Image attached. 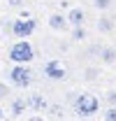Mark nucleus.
Returning <instances> with one entry per match:
<instances>
[{
	"mask_svg": "<svg viewBox=\"0 0 116 121\" xmlns=\"http://www.w3.org/2000/svg\"><path fill=\"white\" fill-rule=\"evenodd\" d=\"M84 77H86V79H95V77H98V70H95V68H88Z\"/></svg>",
	"mask_w": 116,
	"mask_h": 121,
	"instance_id": "17",
	"label": "nucleus"
},
{
	"mask_svg": "<svg viewBox=\"0 0 116 121\" xmlns=\"http://www.w3.org/2000/svg\"><path fill=\"white\" fill-rule=\"evenodd\" d=\"M26 105L33 109V112H46L49 109V100L44 98L42 93H30L26 98Z\"/></svg>",
	"mask_w": 116,
	"mask_h": 121,
	"instance_id": "7",
	"label": "nucleus"
},
{
	"mask_svg": "<svg viewBox=\"0 0 116 121\" xmlns=\"http://www.w3.org/2000/svg\"><path fill=\"white\" fill-rule=\"evenodd\" d=\"M5 119V109H2V105H0V121Z\"/></svg>",
	"mask_w": 116,
	"mask_h": 121,
	"instance_id": "20",
	"label": "nucleus"
},
{
	"mask_svg": "<svg viewBox=\"0 0 116 121\" xmlns=\"http://www.w3.org/2000/svg\"><path fill=\"white\" fill-rule=\"evenodd\" d=\"M65 16H67L70 28H74V26H84V23H86V12H84L81 7H72Z\"/></svg>",
	"mask_w": 116,
	"mask_h": 121,
	"instance_id": "8",
	"label": "nucleus"
},
{
	"mask_svg": "<svg viewBox=\"0 0 116 121\" xmlns=\"http://www.w3.org/2000/svg\"><path fill=\"white\" fill-rule=\"evenodd\" d=\"M7 93H9V91H7V86L0 82V100H2V98H7Z\"/></svg>",
	"mask_w": 116,
	"mask_h": 121,
	"instance_id": "18",
	"label": "nucleus"
},
{
	"mask_svg": "<svg viewBox=\"0 0 116 121\" xmlns=\"http://www.w3.org/2000/svg\"><path fill=\"white\" fill-rule=\"evenodd\" d=\"M104 103H107V105H114V107H116V89L104 91Z\"/></svg>",
	"mask_w": 116,
	"mask_h": 121,
	"instance_id": "15",
	"label": "nucleus"
},
{
	"mask_svg": "<svg viewBox=\"0 0 116 121\" xmlns=\"http://www.w3.org/2000/svg\"><path fill=\"white\" fill-rule=\"evenodd\" d=\"M112 5H114V0H93V7H95V9H100V12L112 9Z\"/></svg>",
	"mask_w": 116,
	"mask_h": 121,
	"instance_id": "13",
	"label": "nucleus"
},
{
	"mask_svg": "<svg viewBox=\"0 0 116 121\" xmlns=\"http://www.w3.org/2000/svg\"><path fill=\"white\" fill-rule=\"evenodd\" d=\"M35 30H37V19H33L30 14H21L12 19V35L19 40H28Z\"/></svg>",
	"mask_w": 116,
	"mask_h": 121,
	"instance_id": "4",
	"label": "nucleus"
},
{
	"mask_svg": "<svg viewBox=\"0 0 116 121\" xmlns=\"http://www.w3.org/2000/svg\"><path fill=\"white\" fill-rule=\"evenodd\" d=\"M100 60L104 65H114L116 63V49L114 47H102L100 49Z\"/></svg>",
	"mask_w": 116,
	"mask_h": 121,
	"instance_id": "10",
	"label": "nucleus"
},
{
	"mask_svg": "<svg viewBox=\"0 0 116 121\" xmlns=\"http://www.w3.org/2000/svg\"><path fill=\"white\" fill-rule=\"evenodd\" d=\"M74 114L77 117H81V119H91V117H95L98 112H100V98L95 95V93H88V91H81L77 98H74Z\"/></svg>",
	"mask_w": 116,
	"mask_h": 121,
	"instance_id": "1",
	"label": "nucleus"
},
{
	"mask_svg": "<svg viewBox=\"0 0 116 121\" xmlns=\"http://www.w3.org/2000/svg\"><path fill=\"white\" fill-rule=\"evenodd\" d=\"M26 109H28V105H26V98H14V100L9 103V114H12V117H21Z\"/></svg>",
	"mask_w": 116,
	"mask_h": 121,
	"instance_id": "9",
	"label": "nucleus"
},
{
	"mask_svg": "<svg viewBox=\"0 0 116 121\" xmlns=\"http://www.w3.org/2000/svg\"><path fill=\"white\" fill-rule=\"evenodd\" d=\"M7 7H14V9H21V7H23V0H7Z\"/></svg>",
	"mask_w": 116,
	"mask_h": 121,
	"instance_id": "16",
	"label": "nucleus"
},
{
	"mask_svg": "<svg viewBox=\"0 0 116 121\" xmlns=\"http://www.w3.org/2000/svg\"><path fill=\"white\" fill-rule=\"evenodd\" d=\"M26 121H44V119H42V117H40V114H33V117H28V119H26Z\"/></svg>",
	"mask_w": 116,
	"mask_h": 121,
	"instance_id": "19",
	"label": "nucleus"
},
{
	"mask_svg": "<svg viewBox=\"0 0 116 121\" xmlns=\"http://www.w3.org/2000/svg\"><path fill=\"white\" fill-rule=\"evenodd\" d=\"M72 40L74 42H84L86 40V28L84 26H74L72 28Z\"/></svg>",
	"mask_w": 116,
	"mask_h": 121,
	"instance_id": "12",
	"label": "nucleus"
},
{
	"mask_svg": "<svg viewBox=\"0 0 116 121\" xmlns=\"http://www.w3.org/2000/svg\"><path fill=\"white\" fill-rule=\"evenodd\" d=\"M46 23H49V28L56 30V33H65V30L70 28L67 16L60 14V12H51V14H49V19H46Z\"/></svg>",
	"mask_w": 116,
	"mask_h": 121,
	"instance_id": "6",
	"label": "nucleus"
},
{
	"mask_svg": "<svg viewBox=\"0 0 116 121\" xmlns=\"http://www.w3.org/2000/svg\"><path fill=\"white\" fill-rule=\"evenodd\" d=\"M42 72L51 82H63V79H67V65H65V60H60V58H51V60L44 63Z\"/></svg>",
	"mask_w": 116,
	"mask_h": 121,
	"instance_id": "5",
	"label": "nucleus"
},
{
	"mask_svg": "<svg viewBox=\"0 0 116 121\" xmlns=\"http://www.w3.org/2000/svg\"><path fill=\"white\" fill-rule=\"evenodd\" d=\"M102 121H116V107L107 105V109L102 112Z\"/></svg>",
	"mask_w": 116,
	"mask_h": 121,
	"instance_id": "14",
	"label": "nucleus"
},
{
	"mask_svg": "<svg viewBox=\"0 0 116 121\" xmlns=\"http://www.w3.org/2000/svg\"><path fill=\"white\" fill-rule=\"evenodd\" d=\"M98 30H100V33H112V30H114V19L107 16V14H102L100 19H98Z\"/></svg>",
	"mask_w": 116,
	"mask_h": 121,
	"instance_id": "11",
	"label": "nucleus"
},
{
	"mask_svg": "<svg viewBox=\"0 0 116 121\" xmlns=\"http://www.w3.org/2000/svg\"><path fill=\"white\" fill-rule=\"evenodd\" d=\"M7 79L9 84L16 89H28L33 84V70H30L26 63H14L9 70H7Z\"/></svg>",
	"mask_w": 116,
	"mask_h": 121,
	"instance_id": "2",
	"label": "nucleus"
},
{
	"mask_svg": "<svg viewBox=\"0 0 116 121\" xmlns=\"http://www.w3.org/2000/svg\"><path fill=\"white\" fill-rule=\"evenodd\" d=\"M7 58L12 60V63H26V65H28L30 60L35 58V47L30 44L28 40H16L14 44L9 47Z\"/></svg>",
	"mask_w": 116,
	"mask_h": 121,
	"instance_id": "3",
	"label": "nucleus"
}]
</instances>
